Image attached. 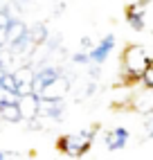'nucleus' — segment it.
Masks as SVG:
<instances>
[{
  "mask_svg": "<svg viewBox=\"0 0 153 160\" xmlns=\"http://www.w3.org/2000/svg\"><path fill=\"white\" fill-rule=\"evenodd\" d=\"M68 88H70V79L61 74V77H59V79H54L50 86L43 88L41 99H63L65 95H68Z\"/></svg>",
  "mask_w": 153,
  "mask_h": 160,
  "instance_id": "6",
  "label": "nucleus"
},
{
  "mask_svg": "<svg viewBox=\"0 0 153 160\" xmlns=\"http://www.w3.org/2000/svg\"><path fill=\"white\" fill-rule=\"evenodd\" d=\"M142 86H151L153 88V57H151V63H149V68L144 70V74H142Z\"/></svg>",
  "mask_w": 153,
  "mask_h": 160,
  "instance_id": "9",
  "label": "nucleus"
},
{
  "mask_svg": "<svg viewBox=\"0 0 153 160\" xmlns=\"http://www.w3.org/2000/svg\"><path fill=\"white\" fill-rule=\"evenodd\" d=\"M92 48H95V43H92V38H90V36H83V38H81V50H86V52H90Z\"/></svg>",
  "mask_w": 153,
  "mask_h": 160,
  "instance_id": "11",
  "label": "nucleus"
},
{
  "mask_svg": "<svg viewBox=\"0 0 153 160\" xmlns=\"http://www.w3.org/2000/svg\"><path fill=\"white\" fill-rule=\"evenodd\" d=\"M113 50H115V34H108L90 50V61L95 66H104L108 61V57L113 54Z\"/></svg>",
  "mask_w": 153,
  "mask_h": 160,
  "instance_id": "3",
  "label": "nucleus"
},
{
  "mask_svg": "<svg viewBox=\"0 0 153 160\" xmlns=\"http://www.w3.org/2000/svg\"><path fill=\"white\" fill-rule=\"evenodd\" d=\"M131 106H133V111L146 115L153 111V88L151 86H144V90L140 92H133V97H131Z\"/></svg>",
  "mask_w": 153,
  "mask_h": 160,
  "instance_id": "5",
  "label": "nucleus"
},
{
  "mask_svg": "<svg viewBox=\"0 0 153 160\" xmlns=\"http://www.w3.org/2000/svg\"><path fill=\"white\" fill-rule=\"evenodd\" d=\"M137 2H140V5H144V7H149V5L153 2V0H137Z\"/></svg>",
  "mask_w": 153,
  "mask_h": 160,
  "instance_id": "12",
  "label": "nucleus"
},
{
  "mask_svg": "<svg viewBox=\"0 0 153 160\" xmlns=\"http://www.w3.org/2000/svg\"><path fill=\"white\" fill-rule=\"evenodd\" d=\"M144 5H140V2H133V5H128L126 7V20H128V25L133 32H144L146 29V18H144Z\"/></svg>",
  "mask_w": 153,
  "mask_h": 160,
  "instance_id": "7",
  "label": "nucleus"
},
{
  "mask_svg": "<svg viewBox=\"0 0 153 160\" xmlns=\"http://www.w3.org/2000/svg\"><path fill=\"white\" fill-rule=\"evenodd\" d=\"M72 61L76 63V66H86V63H92V61H90V52H86V50L74 52V54H72Z\"/></svg>",
  "mask_w": 153,
  "mask_h": 160,
  "instance_id": "8",
  "label": "nucleus"
},
{
  "mask_svg": "<svg viewBox=\"0 0 153 160\" xmlns=\"http://www.w3.org/2000/svg\"><path fill=\"white\" fill-rule=\"evenodd\" d=\"M5 158H9V153H5V151H0V160H5Z\"/></svg>",
  "mask_w": 153,
  "mask_h": 160,
  "instance_id": "13",
  "label": "nucleus"
},
{
  "mask_svg": "<svg viewBox=\"0 0 153 160\" xmlns=\"http://www.w3.org/2000/svg\"><path fill=\"white\" fill-rule=\"evenodd\" d=\"M128 138H131V131L126 126H117L111 133L104 135V147L106 151H122V149L128 144Z\"/></svg>",
  "mask_w": 153,
  "mask_h": 160,
  "instance_id": "4",
  "label": "nucleus"
},
{
  "mask_svg": "<svg viewBox=\"0 0 153 160\" xmlns=\"http://www.w3.org/2000/svg\"><path fill=\"white\" fill-rule=\"evenodd\" d=\"M151 63V52L140 45V43H131L124 48L122 52V72L126 81H140L142 74H144V70L149 68Z\"/></svg>",
  "mask_w": 153,
  "mask_h": 160,
  "instance_id": "1",
  "label": "nucleus"
},
{
  "mask_svg": "<svg viewBox=\"0 0 153 160\" xmlns=\"http://www.w3.org/2000/svg\"><path fill=\"white\" fill-rule=\"evenodd\" d=\"M99 129V126H92V129H83L79 133H68V135H63L59 138V151H63L65 156H83L88 149L92 147V140H95V131Z\"/></svg>",
  "mask_w": 153,
  "mask_h": 160,
  "instance_id": "2",
  "label": "nucleus"
},
{
  "mask_svg": "<svg viewBox=\"0 0 153 160\" xmlns=\"http://www.w3.org/2000/svg\"><path fill=\"white\" fill-rule=\"evenodd\" d=\"M95 90H97V83H95V79L88 83V86H86L83 88V97H92V95H95Z\"/></svg>",
  "mask_w": 153,
  "mask_h": 160,
  "instance_id": "10",
  "label": "nucleus"
}]
</instances>
